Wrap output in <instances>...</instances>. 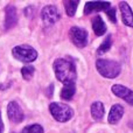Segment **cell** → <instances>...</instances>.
<instances>
[{
    "label": "cell",
    "instance_id": "9c48e42d",
    "mask_svg": "<svg viewBox=\"0 0 133 133\" xmlns=\"http://www.w3.org/2000/svg\"><path fill=\"white\" fill-rule=\"evenodd\" d=\"M111 8V4L108 1H89L85 4L84 7V14H91L92 12H99V11H109Z\"/></svg>",
    "mask_w": 133,
    "mask_h": 133
},
{
    "label": "cell",
    "instance_id": "7c38bea8",
    "mask_svg": "<svg viewBox=\"0 0 133 133\" xmlns=\"http://www.w3.org/2000/svg\"><path fill=\"white\" fill-rule=\"evenodd\" d=\"M123 115H124V108L120 104H115L111 108L110 113H109V123L110 124H117L120 119H122Z\"/></svg>",
    "mask_w": 133,
    "mask_h": 133
},
{
    "label": "cell",
    "instance_id": "7a4b0ae2",
    "mask_svg": "<svg viewBox=\"0 0 133 133\" xmlns=\"http://www.w3.org/2000/svg\"><path fill=\"white\" fill-rule=\"evenodd\" d=\"M96 68L98 72L106 78H116L122 70L119 63L111 60H97Z\"/></svg>",
    "mask_w": 133,
    "mask_h": 133
},
{
    "label": "cell",
    "instance_id": "ac0fdd59",
    "mask_svg": "<svg viewBox=\"0 0 133 133\" xmlns=\"http://www.w3.org/2000/svg\"><path fill=\"white\" fill-rule=\"evenodd\" d=\"M21 74H22V77L25 79L29 81L32 79V77L35 74V68L33 65H25L22 69H21Z\"/></svg>",
    "mask_w": 133,
    "mask_h": 133
},
{
    "label": "cell",
    "instance_id": "8992f818",
    "mask_svg": "<svg viewBox=\"0 0 133 133\" xmlns=\"http://www.w3.org/2000/svg\"><path fill=\"white\" fill-rule=\"evenodd\" d=\"M61 18V14L58 12V9L56 8L53 5H48V6H44L41 11V19L43 21L44 25L50 26L54 25L55 22H57Z\"/></svg>",
    "mask_w": 133,
    "mask_h": 133
},
{
    "label": "cell",
    "instance_id": "30bf717a",
    "mask_svg": "<svg viewBox=\"0 0 133 133\" xmlns=\"http://www.w3.org/2000/svg\"><path fill=\"white\" fill-rule=\"evenodd\" d=\"M5 28L6 29H11L14 26L18 23V13H16V9L13 5H9L6 7L5 9Z\"/></svg>",
    "mask_w": 133,
    "mask_h": 133
},
{
    "label": "cell",
    "instance_id": "ffe728a7",
    "mask_svg": "<svg viewBox=\"0 0 133 133\" xmlns=\"http://www.w3.org/2000/svg\"><path fill=\"white\" fill-rule=\"evenodd\" d=\"M106 15L109 16V19L111 20V22H113V23L117 22V16H116V9L115 8L111 7L109 11H106Z\"/></svg>",
    "mask_w": 133,
    "mask_h": 133
},
{
    "label": "cell",
    "instance_id": "d6986e66",
    "mask_svg": "<svg viewBox=\"0 0 133 133\" xmlns=\"http://www.w3.org/2000/svg\"><path fill=\"white\" fill-rule=\"evenodd\" d=\"M22 133H43V127L39 124H33L25 127L22 130Z\"/></svg>",
    "mask_w": 133,
    "mask_h": 133
},
{
    "label": "cell",
    "instance_id": "277c9868",
    "mask_svg": "<svg viewBox=\"0 0 133 133\" xmlns=\"http://www.w3.org/2000/svg\"><path fill=\"white\" fill-rule=\"evenodd\" d=\"M12 54L16 60L23 63H30L36 60L37 57V51L33 47L27 46V44H21V46L14 47L13 50H12Z\"/></svg>",
    "mask_w": 133,
    "mask_h": 133
},
{
    "label": "cell",
    "instance_id": "52a82bcc",
    "mask_svg": "<svg viewBox=\"0 0 133 133\" xmlns=\"http://www.w3.org/2000/svg\"><path fill=\"white\" fill-rule=\"evenodd\" d=\"M7 116H8V119L12 123H14V124H19V123H21L23 120V112L21 110L20 105L16 102L8 103V106H7Z\"/></svg>",
    "mask_w": 133,
    "mask_h": 133
},
{
    "label": "cell",
    "instance_id": "44dd1931",
    "mask_svg": "<svg viewBox=\"0 0 133 133\" xmlns=\"http://www.w3.org/2000/svg\"><path fill=\"white\" fill-rule=\"evenodd\" d=\"M4 132V123H2V119H1V113H0V133Z\"/></svg>",
    "mask_w": 133,
    "mask_h": 133
},
{
    "label": "cell",
    "instance_id": "3957f363",
    "mask_svg": "<svg viewBox=\"0 0 133 133\" xmlns=\"http://www.w3.org/2000/svg\"><path fill=\"white\" fill-rule=\"evenodd\" d=\"M49 111H50L51 116L55 118V120L60 123L68 122L74 116V111L70 106L64 103H58V102L51 103L49 105Z\"/></svg>",
    "mask_w": 133,
    "mask_h": 133
},
{
    "label": "cell",
    "instance_id": "e0dca14e",
    "mask_svg": "<svg viewBox=\"0 0 133 133\" xmlns=\"http://www.w3.org/2000/svg\"><path fill=\"white\" fill-rule=\"evenodd\" d=\"M79 4V1H64V6H65V12L69 16H74L76 13L77 6Z\"/></svg>",
    "mask_w": 133,
    "mask_h": 133
},
{
    "label": "cell",
    "instance_id": "5bb4252c",
    "mask_svg": "<svg viewBox=\"0 0 133 133\" xmlns=\"http://www.w3.org/2000/svg\"><path fill=\"white\" fill-rule=\"evenodd\" d=\"M105 110H104V105L101 102H95L91 105V115L94 117V119L96 120H101L103 118Z\"/></svg>",
    "mask_w": 133,
    "mask_h": 133
},
{
    "label": "cell",
    "instance_id": "5b68a950",
    "mask_svg": "<svg viewBox=\"0 0 133 133\" xmlns=\"http://www.w3.org/2000/svg\"><path fill=\"white\" fill-rule=\"evenodd\" d=\"M69 36H70V40L72 41V43L75 44V46L79 47V48H83V47L87 46L88 32L84 28L74 26V27H71L70 30H69Z\"/></svg>",
    "mask_w": 133,
    "mask_h": 133
},
{
    "label": "cell",
    "instance_id": "6da1fadb",
    "mask_svg": "<svg viewBox=\"0 0 133 133\" xmlns=\"http://www.w3.org/2000/svg\"><path fill=\"white\" fill-rule=\"evenodd\" d=\"M54 71H55V76L60 82L66 84H75L76 77V66L72 62L65 60V58H57L54 62Z\"/></svg>",
    "mask_w": 133,
    "mask_h": 133
},
{
    "label": "cell",
    "instance_id": "4fadbf2b",
    "mask_svg": "<svg viewBox=\"0 0 133 133\" xmlns=\"http://www.w3.org/2000/svg\"><path fill=\"white\" fill-rule=\"evenodd\" d=\"M92 29H94L95 34L98 35V36H102L106 33V25L103 21L102 16L96 15L92 19Z\"/></svg>",
    "mask_w": 133,
    "mask_h": 133
},
{
    "label": "cell",
    "instance_id": "ba28073f",
    "mask_svg": "<svg viewBox=\"0 0 133 133\" xmlns=\"http://www.w3.org/2000/svg\"><path fill=\"white\" fill-rule=\"evenodd\" d=\"M112 92L117 97H119V98L124 99L125 102H127L130 105H133V91L130 90L129 88L124 87V85H120V84H116L112 87Z\"/></svg>",
    "mask_w": 133,
    "mask_h": 133
},
{
    "label": "cell",
    "instance_id": "9a60e30c",
    "mask_svg": "<svg viewBox=\"0 0 133 133\" xmlns=\"http://www.w3.org/2000/svg\"><path fill=\"white\" fill-rule=\"evenodd\" d=\"M75 92H76L75 84H66L61 90V98L64 99V101H70L74 97Z\"/></svg>",
    "mask_w": 133,
    "mask_h": 133
},
{
    "label": "cell",
    "instance_id": "8fae6325",
    "mask_svg": "<svg viewBox=\"0 0 133 133\" xmlns=\"http://www.w3.org/2000/svg\"><path fill=\"white\" fill-rule=\"evenodd\" d=\"M119 6H120V12H122V18L124 25L129 26V27H133V12L131 7L125 1L120 2Z\"/></svg>",
    "mask_w": 133,
    "mask_h": 133
},
{
    "label": "cell",
    "instance_id": "2e32d148",
    "mask_svg": "<svg viewBox=\"0 0 133 133\" xmlns=\"http://www.w3.org/2000/svg\"><path fill=\"white\" fill-rule=\"evenodd\" d=\"M111 46H112V37H111V35H108L106 39L103 41V43L101 44V47L97 49V54H98V55H103V54H105L106 51L111 48Z\"/></svg>",
    "mask_w": 133,
    "mask_h": 133
}]
</instances>
